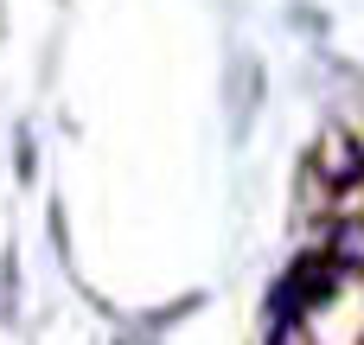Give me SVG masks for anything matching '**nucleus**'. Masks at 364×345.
<instances>
[{
  "instance_id": "obj_1",
  "label": "nucleus",
  "mask_w": 364,
  "mask_h": 345,
  "mask_svg": "<svg viewBox=\"0 0 364 345\" xmlns=\"http://www.w3.org/2000/svg\"><path fill=\"white\" fill-rule=\"evenodd\" d=\"M256 102H262V64H256L250 51H230V58H224V115H230V141H250Z\"/></svg>"
}]
</instances>
